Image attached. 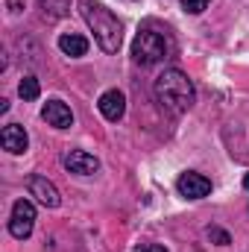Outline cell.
Returning <instances> with one entry per match:
<instances>
[{"mask_svg": "<svg viewBox=\"0 0 249 252\" xmlns=\"http://www.w3.org/2000/svg\"><path fill=\"white\" fill-rule=\"evenodd\" d=\"M153 94H156V103H161V109H167L173 115H185L196 103V88L187 79V73L179 67L161 70L153 82Z\"/></svg>", "mask_w": 249, "mask_h": 252, "instance_id": "obj_1", "label": "cell"}, {"mask_svg": "<svg viewBox=\"0 0 249 252\" xmlns=\"http://www.w3.org/2000/svg\"><path fill=\"white\" fill-rule=\"evenodd\" d=\"M76 9H79L82 21L88 24V30L94 32V41L100 44V50L118 53L121 41H124V27L112 15V9H106L100 0H76Z\"/></svg>", "mask_w": 249, "mask_h": 252, "instance_id": "obj_2", "label": "cell"}, {"mask_svg": "<svg viewBox=\"0 0 249 252\" xmlns=\"http://www.w3.org/2000/svg\"><path fill=\"white\" fill-rule=\"evenodd\" d=\"M173 50H176L173 47V38L164 30L144 27L135 35V41H132V59L141 64V67H150V64H158V62H164V59H170Z\"/></svg>", "mask_w": 249, "mask_h": 252, "instance_id": "obj_3", "label": "cell"}, {"mask_svg": "<svg viewBox=\"0 0 249 252\" xmlns=\"http://www.w3.org/2000/svg\"><path fill=\"white\" fill-rule=\"evenodd\" d=\"M32 226H35V205L30 199H18L12 205V217H9V232L12 238L18 241H27L32 235Z\"/></svg>", "mask_w": 249, "mask_h": 252, "instance_id": "obj_4", "label": "cell"}, {"mask_svg": "<svg viewBox=\"0 0 249 252\" xmlns=\"http://www.w3.org/2000/svg\"><path fill=\"white\" fill-rule=\"evenodd\" d=\"M27 190H30V196H35L44 208H56V205L62 202L59 188H56L47 176H30V179H27Z\"/></svg>", "mask_w": 249, "mask_h": 252, "instance_id": "obj_5", "label": "cell"}, {"mask_svg": "<svg viewBox=\"0 0 249 252\" xmlns=\"http://www.w3.org/2000/svg\"><path fill=\"white\" fill-rule=\"evenodd\" d=\"M97 109H100V115H103L109 124H118V121L126 115V97H124V91H118V88L103 91V94H100V100H97Z\"/></svg>", "mask_w": 249, "mask_h": 252, "instance_id": "obj_6", "label": "cell"}, {"mask_svg": "<svg viewBox=\"0 0 249 252\" xmlns=\"http://www.w3.org/2000/svg\"><path fill=\"white\" fill-rule=\"evenodd\" d=\"M176 190L185 199H202V196L211 193V179L202 176V173H182L179 182H176Z\"/></svg>", "mask_w": 249, "mask_h": 252, "instance_id": "obj_7", "label": "cell"}, {"mask_svg": "<svg viewBox=\"0 0 249 252\" xmlns=\"http://www.w3.org/2000/svg\"><path fill=\"white\" fill-rule=\"evenodd\" d=\"M62 164L70 173H76V176H94V173L100 170V161H97L91 153H85V150H70L62 158Z\"/></svg>", "mask_w": 249, "mask_h": 252, "instance_id": "obj_8", "label": "cell"}, {"mask_svg": "<svg viewBox=\"0 0 249 252\" xmlns=\"http://www.w3.org/2000/svg\"><path fill=\"white\" fill-rule=\"evenodd\" d=\"M0 144H3L6 153L21 156L30 147V135H27V129L21 124H9V126H3V132H0Z\"/></svg>", "mask_w": 249, "mask_h": 252, "instance_id": "obj_9", "label": "cell"}, {"mask_svg": "<svg viewBox=\"0 0 249 252\" xmlns=\"http://www.w3.org/2000/svg\"><path fill=\"white\" fill-rule=\"evenodd\" d=\"M41 118L50 126H56V129H70L73 126V112H70V106L62 103V100H47L44 109H41Z\"/></svg>", "mask_w": 249, "mask_h": 252, "instance_id": "obj_10", "label": "cell"}, {"mask_svg": "<svg viewBox=\"0 0 249 252\" xmlns=\"http://www.w3.org/2000/svg\"><path fill=\"white\" fill-rule=\"evenodd\" d=\"M59 50L70 59H79V56L88 53V38L76 35V32H64V35H59Z\"/></svg>", "mask_w": 249, "mask_h": 252, "instance_id": "obj_11", "label": "cell"}, {"mask_svg": "<svg viewBox=\"0 0 249 252\" xmlns=\"http://www.w3.org/2000/svg\"><path fill=\"white\" fill-rule=\"evenodd\" d=\"M38 6L44 9L47 18H64L70 12V0H38Z\"/></svg>", "mask_w": 249, "mask_h": 252, "instance_id": "obj_12", "label": "cell"}, {"mask_svg": "<svg viewBox=\"0 0 249 252\" xmlns=\"http://www.w3.org/2000/svg\"><path fill=\"white\" fill-rule=\"evenodd\" d=\"M18 94H21V100H38V94H41V85H38V79L35 76H24L21 79V85H18Z\"/></svg>", "mask_w": 249, "mask_h": 252, "instance_id": "obj_13", "label": "cell"}, {"mask_svg": "<svg viewBox=\"0 0 249 252\" xmlns=\"http://www.w3.org/2000/svg\"><path fill=\"white\" fill-rule=\"evenodd\" d=\"M208 3L211 0H182V9H185L187 15H199V12L208 9Z\"/></svg>", "mask_w": 249, "mask_h": 252, "instance_id": "obj_14", "label": "cell"}, {"mask_svg": "<svg viewBox=\"0 0 249 252\" xmlns=\"http://www.w3.org/2000/svg\"><path fill=\"white\" fill-rule=\"evenodd\" d=\"M208 238H211V241H217L220 247H229V235H226L223 229H217V226H211V229H208Z\"/></svg>", "mask_w": 249, "mask_h": 252, "instance_id": "obj_15", "label": "cell"}, {"mask_svg": "<svg viewBox=\"0 0 249 252\" xmlns=\"http://www.w3.org/2000/svg\"><path fill=\"white\" fill-rule=\"evenodd\" d=\"M138 252H167L161 244H144V247H138Z\"/></svg>", "mask_w": 249, "mask_h": 252, "instance_id": "obj_16", "label": "cell"}, {"mask_svg": "<svg viewBox=\"0 0 249 252\" xmlns=\"http://www.w3.org/2000/svg\"><path fill=\"white\" fill-rule=\"evenodd\" d=\"M6 6H9V12H21L24 0H6Z\"/></svg>", "mask_w": 249, "mask_h": 252, "instance_id": "obj_17", "label": "cell"}, {"mask_svg": "<svg viewBox=\"0 0 249 252\" xmlns=\"http://www.w3.org/2000/svg\"><path fill=\"white\" fill-rule=\"evenodd\" d=\"M244 188L249 190V173H247V176H244Z\"/></svg>", "mask_w": 249, "mask_h": 252, "instance_id": "obj_18", "label": "cell"}]
</instances>
